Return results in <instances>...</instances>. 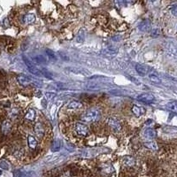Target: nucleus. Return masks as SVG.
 Listing matches in <instances>:
<instances>
[{
    "label": "nucleus",
    "instance_id": "nucleus-2",
    "mask_svg": "<svg viewBox=\"0 0 177 177\" xmlns=\"http://www.w3.org/2000/svg\"><path fill=\"white\" fill-rule=\"evenodd\" d=\"M164 51L167 56L172 59H177V46L173 43H166L164 45Z\"/></svg>",
    "mask_w": 177,
    "mask_h": 177
},
{
    "label": "nucleus",
    "instance_id": "nucleus-11",
    "mask_svg": "<svg viewBox=\"0 0 177 177\" xmlns=\"http://www.w3.org/2000/svg\"><path fill=\"white\" fill-rule=\"evenodd\" d=\"M144 137L148 140H152L156 137V130L151 128H148L144 131Z\"/></svg>",
    "mask_w": 177,
    "mask_h": 177
},
{
    "label": "nucleus",
    "instance_id": "nucleus-21",
    "mask_svg": "<svg viewBox=\"0 0 177 177\" xmlns=\"http://www.w3.org/2000/svg\"><path fill=\"white\" fill-rule=\"evenodd\" d=\"M166 107L167 108V110H169L172 112L177 113V101H172L169 102L167 105H166Z\"/></svg>",
    "mask_w": 177,
    "mask_h": 177
},
{
    "label": "nucleus",
    "instance_id": "nucleus-30",
    "mask_svg": "<svg viewBox=\"0 0 177 177\" xmlns=\"http://www.w3.org/2000/svg\"><path fill=\"white\" fill-rule=\"evenodd\" d=\"M151 2H154V1H156V0H151Z\"/></svg>",
    "mask_w": 177,
    "mask_h": 177
},
{
    "label": "nucleus",
    "instance_id": "nucleus-18",
    "mask_svg": "<svg viewBox=\"0 0 177 177\" xmlns=\"http://www.w3.org/2000/svg\"><path fill=\"white\" fill-rule=\"evenodd\" d=\"M36 20V16L33 13H27L23 17V22L25 24H31Z\"/></svg>",
    "mask_w": 177,
    "mask_h": 177
},
{
    "label": "nucleus",
    "instance_id": "nucleus-17",
    "mask_svg": "<svg viewBox=\"0 0 177 177\" xmlns=\"http://www.w3.org/2000/svg\"><path fill=\"white\" fill-rule=\"evenodd\" d=\"M148 77L151 80V82H152L153 83H161V79L158 75V74L155 72L149 73Z\"/></svg>",
    "mask_w": 177,
    "mask_h": 177
},
{
    "label": "nucleus",
    "instance_id": "nucleus-5",
    "mask_svg": "<svg viewBox=\"0 0 177 177\" xmlns=\"http://www.w3.org/2000/svg\"><path fill=\"white\" fill-rule=\"evenodd\" d=\"M137 99L143 102V103H145V104H151L154 102L155 98L151 93H143V94H140L139 96H137Z\"/></svg>",
    "mask_w": 177,
    "mask_h": 177
},
{
    "label": "nucleus",
    "instance_id": "nucleus-28",
    "mask_svg": "<svg viewBox=\"0 0 177 177\" xmlns=\"http://www.w3.org/2000/svg\"><path fill=\"white\" fill-rule=\"evenodd\" d=\"M151 36L152 37H157L159 36V30L158 29H153L151 31Z\"/></svg>",
    "mask_w": 177,
    "mask_h": 177
},
{
    "label": "nucleus",
    "instance_id": "nucleus-14",
    "mask_svg": "<svg viewBox=\"0 0 177 177\" xmlns=\"http://www.w3.org/2000/svg\"><path fill=\"white\" fill-rule=\"evenodd\" d=\"M136 70H137V72L140 76H145L148 74V69L144 66L141 65V64H137L136 65Z\"/></svg>",
    "mask_w": 177,
    "mask_h": 177
},
{
    "label": "nucleus",
    "instance_id": "nucleus-19",
    "mask_svg": "<svg viewBox=\"0 0 177 177\" xmlns=\"http://www.w3.org/2000/svg\"><path fill=\"white\" fill-rule=\"evenodd\" d=\"M122 162H123V164L126 165V166H132L136 164L135 158L131 157V156H125L122 158Z\"/></svg>",
    "mask_w": 177,
    "mask_h": 177
},
{
    "label": "nucleus",
    "instance_id": "nucleus-29",
    "mask_svg": "<svg viewBox=\"0 0 177 177\" xmlns=\"http://www.w3.org/2000/svg\"><path fill=\"white\" fill-rule=\"evenodd\" d=\"M171 13L174 16L177 17V5H175V6L171 7Z\"/></svg>",
    "mask_w": 177,
    "mask_h": 177
},
{
    "label": "nucleus",
    "instance_id": "nucleus-8",
    "mask_svg": "<svg viewBox=\"0 0 177 177\" xmlns=\"http://www.w3.org/2000/svg\"><path fill=\"white\" fill-rule=\"evenodd\" d=\"M17 82L21 86H27L31 83V79L25 74H20L17 76Z\"/></svg>",
    "mask_w": 177,
    "mask_h": 177
},
{
    "label": "nucleus",
    "instance_id": "nucleus-25",
    "mask_svg": "<svg viewBox=\"0 0 177 177\" xmlns=\"http://www.w3.org/2000/svg\"><path fill=\"white\" fill-rule=\"evenodd\" d=\"M46 54L50 57V59H52L53 60H57V59H58L57 55L53 53V51H51V50H49V49H47V50H46Z\"/></svg>",
    "mask_w": 177,
    "mask_h": 177
},
{
    "label": "nucleus",
    "instance_id": "nucleus-12",
    "mask_svg": "<svg viewBox=\"0 0 177 177\" xmlns=\"http://www.w3.org/2000/svg\"><path fill=\"white\" fill-rule=\"evenodd\" d=\"M11 129H12V123L10 120H5L3 123H2V126H1V130L3 132V134L5 135H7L9 132L11 131Z\"/></svg>",
    "mask_w": 177,
    "mask_h": 177
},
{
    "label": "nucleus",
    "instance_id": "nucleus-7",
    "mask_svg": "<svg viewBox=\"0 0 177 177\" xmlns=\"http://www.w3.org/2000/svg\"><path fill=\"white\" fill-rule=\"evenodd\" d=\"M138 28H139V30L142 31V32H149L151 28V20H143V21L139 24Z\"/></svg>",
    "mask_w": 177,
    "mask_h": 177
},
{
    "label": "nucleus",
    "instance_id": "nucleus-9",
    "mask_svg": "<svg viewBox=\"0 0 177 177\" xmlns=\"http://www.w3.org/2000/svg\"><path fill=\"white\" fill-rule=\"evenodd\" d=\"M34 130H35L36 135L37 136V137L42 138L44 136V128L43 124L40 122L36 123L35 127H34Z\"/></svg>",
    "mask_w": 177,
    "mask_h": 177
},
{
    "label": "nucleus",
    "instance_id": "nucleus-26",
    "mask_svg": "<svg viewBox=\"0 0 177 177\" xmlns=\"http://www.w3.org/2000/svg\"><path fill=\"white\" fill-rule=\"evenodd\" d=\"M34 60L37 63H46V59L44 56L42 55H39V56H36L34 58Z\"/></svg>",
    "mask_w": 177,
    "mask_h": 177
},
{
    "label": "nucleus",
    "instance_id": "nucleus-10",
    "mask_svg": "<svg viewBox=\"0 0 177 177\" xmlns=\"http://www.w3.org/2000/svg\"><path fill=\"white\" fill-rule=\"evenodd\" d=\"M135 3V0H114V4L117 7H127Z\"/></svg>",
    "mask_w": 177,
    "mask_h": 177
},
{
    "label": "nucleus",
    "instance_id": "nucleus-20",
    "mask_svg": "<svg viewBox=\"0 0 177 177\" xmlns=\"http://www.w3.org/2000/svg\"><path fill=\"white\" fill-rule=\"evenodd\" d=\"M27 144H28V146L31 149H36V146H37V141H36V139L33 136H29L27 137Z\"/></svg>",
    "mask_w": 177,
    "mask_h": 177
},
{
    "label": "nucleus",
    "instance_id": "nucleus-23",
    "mask_svg": "<svg viewBox=\"0 0 177 177\" xmlns=\"http://www.w3.org/2000/svg\"><path fill=\"white\" fill-rule=\"evenodd\" d=\"M144 146H146L147 148L151 149V150H158V144L154 142V141H151L149 140L148 142H145L144 143Z\"/></svg>",
    "mask_w": 177,
    "mask_h": 177
},
{
    "label": "nucleus",
    "instance_id": "nucleus-16",
    "mask_svg": "<svg viewBox=\"0 0 177 177\" xmlns=\"http://www.w3.org/2000/svg\"><path fill=\"white\" fill-rule=\"evenodd\" d=\"M132 112H133L137 117H140V116H142L144 112H145V110H144V108L138 106V105H134V106L132 107Z\"/></svg>",
    "mask_w": 177,
    "mask_h": 177
},
{
    "label": "nucleus",
    "instance_id": "nucleus-15",
    "mask_svg": "<svg viewBox=\"0 0 177 177\" xmlns=\"http://www.w3.org/2000/svg\"><path fill=\"white\" fill-rule=\"evenodd\" d=\"M61 145H62V144H61V140L59 139V138H56V139L53 142L51 150H52L53 152H57V151H59V150H60Z\"/></svg>",
    "mask_w": 177,
    "mask_h": 177
},
{
    "label": "nucleus",
    "instance_id": "nucleus-3",
    "mask_svg": "<svg viewBox=\"0 0 177 177\" xmlns=\"http://www.w3.org/2000/svg\"><path fill=\"white\" fill-rule=\"evenodd\" d=\"M23 60H24V63H25V65L27 67V69H28V71L31 73V74H33L35 75H37V76H41V75H43V72L40 70L39 68H37L36 66L34 65L33 63L29 60V59H27L26 56H24L23 55Z\"/></svg>",
    "mask_w": 177,
    "mask_h": 177
},
{
    "label": "nucleus",
    "instance_id": "nucleus-6",
    "mask_svg": "<svg viewBox=\"0 0 177 177\" xmlns=\"http://www.w3.org/2000/svg\"><path fill=\"white\" fill-rule=\"evenodd\" d=\"M107 124L109 125V127H111L112 130H114L115 132H120L121 130V125L116 119L109 118L107 120Z\"/></svg>",
    "mask_w": 177,
    "mask_h": 177
},
{
    "label": "nucleus",
    "instance_id": "nucleus-22",
    "mask_svg": "<svg viewBox=\"0 0 177 177\" xmlns=\"http://www.w3.org/2000/svg\"><path fill=\"white\" fill-rule=\"evenodd\" d=\"M25 118L28 120H34L36 118V112L34 109H28V111L27 112Z\"/></svg>",
    "mask_w": 177,
    "mask_h": 177
},
{
    "label": "nucleus",
    "instance_id": "nucleus-4",
    "mask_svg": "<svg viewBox=\"0 0 177 177\" xmlns=\"http://www.w3.org/2000/svg\"><path fill=\"white\" fill-rule=\"evenodd\" d=\"M74 130L80 137H87L89 135V128L82 122H77L74 125Z\"/></svg>",
    "mask_w": 177,
    "mask_h": 177
},
{
    "label": "nucleus",
    "instance_id": "nucleus-27",
    "mask_svg": "<svg viewBox=\"0 0 177 177\" xmlns=\"http://www.w3.org/2000/svg\"><path fill=\"white\" fill-rule=\"evenodd\" d=\"M56 96V94L55 93H53V92H47L45 93V97L47 99H54V97Z\"/></svg>",
    "mask_w": 177,
    "mask_h": 177
},
{
    "label": "nucleus",
    "instance_id": "nucleus-13",
    "mask_svg": "<svg viewBox=\"0 0 177 177\" xmlns=\"http://www.w3.org/2000/svg\"><path fill=\"white\" fill-rule=\"evenodd\" d=\"M82 107V104L78 100H72L67 105V108L71 110H78Z\"/></svg>",
    "mask_w": 177,
    "mask_h": 177
},
{
    "label": "nucleus",
    "instance_id": "nucleus-24",
    "mask_svg": "<svg viewBox=\"0 0 177 177\" xmlns=\"http://www.w3.org/2000/svg\"><path fill=\"white\" fill-rule=\"evenodd\" d=\"M0 168L3 170H9L10 169V165L6 160L0 161Z\"/></svg>",
    "mask_w": 177,
    "mask_h": 177
},
{
    "label": "nucleus",
    "instance_id": "nucleus-1",
    "mask_svg": "<svg viewBox=\"0 0 177 177\" xmlns=\"http://www.w3.org/2000/svg\"><path fill=\"white\" fill-rule=\"evenodd\" d=\"M99 117H100V112L98 109H90L82 114V120L84 122H93L99 120Z\"/></svg>",
    "mask_w": 177,
    "mask_h": 177
}]
</instances>
